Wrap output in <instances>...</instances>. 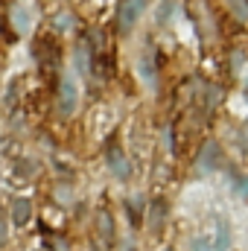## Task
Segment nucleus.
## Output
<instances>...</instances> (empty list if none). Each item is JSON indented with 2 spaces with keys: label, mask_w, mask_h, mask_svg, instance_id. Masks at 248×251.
<instances>
[{
  "label": "nucleus",
  "mask_w": 248,
  "mask_h": 251,
  "mask_svg": "<svg viewBox=\"0 0 248 251\" xmlns=\"http://www.w3.org/2000/svg\"><path fill=\"white\" fill-rule=\"evenodd\" d=\"M97 240L102 249H111V243H114V216L108 207L97 210Z\"/></svg>",
  "instance_id": "nucleus-5"
},
{
  "label": "nucleus",
  "mask_w": 248,
  "mask_h": 251,
  "mask_svg": "<svg viewBox=\"0 0 248 251\" xmlns=\"http://www.w3.org/2000/svg\"><path fill=\"white\" fill-rule=\"evenodd\" d=\"M56 102H59V114H62V117H70V114L76 111V102H79V91H76V82H73L70 76H62Z\"/></svg>",
  "instance_id": "nucleus-3"
},
{
  "label": "nucleus",
  "mask_w": 248,
  "mask_h": 251,
  "mask_svg": "<svg viewBox=\"0 0 248 251\" xmlns=\"http://www.w3.org/2000/svg\"><path fill=\"white\" fill-rule=\"evenodd\" d=\"M32 53H35V59H38V64H41V70H44V73L59 70V64H62V47H59V41H56V38L41 35V38L35 41Z\"/></svg>",
  "instance_id": "nucleus-1"
},
{
  "label": "nucleus",
  "mask_w": 248,
  "mask_h": 251,
  "mask_svg": "<svg viewBox=\"0 0 248 251\" xmlns=\"http://www.w3.org/2000/svg\"><path fill=\"white\" fill-rule=\"evenodd\" d=\"M35 251H47V249H35Z\"/></svg>",
  "instance_id": "nucleus-14"
},
{
  "label": "nucleus",
  "mask_w": 248,
  "mask_h": 251,
  "mask_svg": "<svg viewBox=\"0 0 248 251\" xmlns=\"http://www.w3.org/2000/svg\"><path fill=\"white\" fill-rule=\"evenodd\" d=\"M231 190H234L237 196L248 199V176H243V173H234V176H231Z\"/></svg>",
  "instance_id": "nucleus-11"
},
{
  "label": "nucleus",
  "mask_w": 248,
  "mask_h": 251,
  "mask_svg": "<svg viewBox=\"0 0 248 251\" xmlns=\"http://www.w3.org/2000/svg\"><path fill=\"white\" fill-rule=\"evenodd\" d=\"M105 164H108V170H111L120 181H125V178L131 176V164H128V158H125V152H123V146H120L117 137H111L108 146H105Z\"/></svg>",
  "instance_id": "nucleus-2"
},
{
  "label": "nucleus",
  "mask_w": 248,
  "mask_h": 251,
  "mask_svg": "<svg viewBox=\"0 0 248 251\" xmlns=\"http://www.w3.org/2000/svg\"><path fill=\"white\" fill-rule=\"evenodd\" d=\"M231 9H234V15L240 21H248V3L246 0H231Z\"/></svg>",
  "instance_id": "nucleus-12"
},
{
  "label": "nucleus",
  "mask_w": 248,
  "mask_h": 251,
  "mask_svg": "<svg viewBox=\"0 0 248 251\" xmlns=\"http://www.w3.org/2000/svg\"><path fill=\"white\" fill-rule=\"evenodd\" d=\"M231 249V225L225 219H216V240H213V251H228Z\"/></svg>",
  "instance_id": "nucleus-9"
},
{
  "label": "nucleus",
  "mask_w": 248,
  "mask_h": 251,
  "mask_svg": "<svg viewBox=\"0 0 248 251\" xmlns=\"http://www.w3.org/2000/svg\"><path fill=\"white\" fill-rule=\"evenodd\" d=\"M219 164H222V149H219L216 140H207L201 146V152H198V170L201 173H213Z\"/></svg>",
  "instance_id": "nucleus-6"
},
{
  "label": "nucleus",
  "mask_w": 248,
  "mask_h": 251,
  "mask_svg": "<svg viewBox=\"0 0 248 251\" xmlns=\"http://www.w3.org/2000/svg\"><path fill=\"white\" fill-rule=\"evenodd\" d=\"M164 219H167V199H152V204H149V231L152 234H161V228H164Z\"/></svg>",
  "instance_id": "nucleus-8"
},
{
  "label": "nucleus",
  "mask_w": 248,
  "mask_h": 251,
  "mask_svg": "<svg viewBox=\"0 0 248 251\" xmlns=\"http://www.w3.org/2000/svg\"><path fill=\"white\" fill-rule=\"evenodd\" d=\"M32 219V201L29 199H15L12 201V225L15 228H26Z\"/></svg>",
  "instance_id": "nucleus-7"
},
{
  "label": "nucleus",
  "mask_w": 248,
  "mask_h": 251,
  "mask_svg": "<svg viewBox=\"0 0 248 251\" xmlns=\"http://www.w3.org/2000/svg\"><path fill=\"white\" fill-rule=\"evenodd\" d=\"M143 6H146V0H120V6H117V29L120 32H128L137 24Z\"/></svg>",
  "instance_id": "nucleus-4"
},
{
  "label": "nucleus",
  "mask_w": 248,
  "mask_h": 251,
  "mask_svg": "<svg viewBox=\"0 0 248 251\" xmlns=\"http://www.w3.org/2000/svg\"><path fill=\"white\" fill-rule=\"evenodd\" d=\"M155 50L152 47H146V56L140 59V76L146 79V82H155Z\"/></svg>",
  "instance_id": "nucleus-10"
},
{
  "label": "nucleus",
  "mask_w": 248,
  "mask_h": 251,
  "mask_svg": "<svg viewBox=\"0 0 248 251\" xmlns=\"http://www.w3.org/2000/svg\"><path fill=\"white\" fill-rule=\"evenodd\" d=\"M193 251H213V243L204 240V237H196L193 240Z\"/></svg>",
  "instance_id": "nucleus-13"
}]
</instances>
